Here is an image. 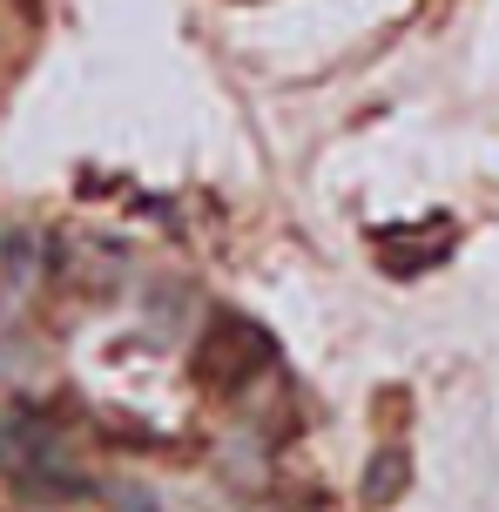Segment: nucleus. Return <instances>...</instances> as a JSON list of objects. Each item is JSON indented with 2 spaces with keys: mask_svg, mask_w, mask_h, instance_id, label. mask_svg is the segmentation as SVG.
<instances>
[{
  "mask_svg": "<svg viewBox=\"0 0 499 512\" xmlns=\"http://www.w3.org/2000/svg\"><path fill=\"white\" fill-rule=\"evenodd\" d=\"M270 358H277V344H270L250 317H223L210 331V351H203L216 384H250L257 371H270Z\"/></svg>",
  "mask_w": 499,
  "mask_h": 512,
  "instance_id": "f257e3e1",
  "label": "nucleus"
},
{
  "mask_svg": "<svg viewBox=\"0 0 499 512\" xmlns=\"http://www.w3.org/2000/svg\"><path fill=\"white\" fill-rule=\"evenodd\" d=\"M398 479H405V459H398V452H392V459H378V465H371L365 492H371V499H378V492H398Z\"/></svg>",
  "mask_w": 499,
  "mask_h": 512,
  "instance_id": "f03ea898",
  "label": "nucleus"
}]
</instances>
